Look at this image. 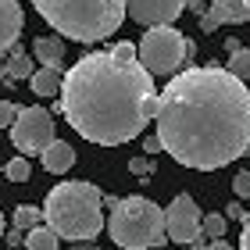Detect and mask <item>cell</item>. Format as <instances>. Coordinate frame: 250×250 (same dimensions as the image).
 Instances as JSON below:
<instances>
[{"instance_id": "obj_1", "label": "cell", "mask_w": 250, "mask_h": 250, "mask_svg": "<svg viewBox=\"0 0 250 250\" xmlns=\"http://www.w3.org/2000/svg\"><path fill=\"white\" fill-rule=\"evenodd\" d=\"M161 150L193 172H214L250 150V89L222 64L186 68L157 93Z\"/></svg>"}, {"instance_id": "obj_2", "label": "cell", "mask_w": 250, "mask_h": 250, "mask_svg": "<svg viewBox=\"0 0 250 250\" xmlns=\"http://www.w3.org/2000/svg\"><path fill=\"white\" fill-rule=\"evenodd\" d=\"M58 107L83 140L122 146L157 115L154 75L136 58H118L115 50L86 54L64 72Z\"/></svg>"}, {"instance_id": "obj_3", "label": "cell", "mask_w": 250, "mask_h": 250, "mask_svg": "<svg viewBox=\"0 0 250 250\" xmlns=\"http://www.w3.org/2000/svg\"><path fill=\"white\" fill-rule=\"evenodd\" d=\"M43 218L58 236L75 243H93L97 232L104 229V193L86 179L61 183L47 193Z\"/></svg>"}, {"instance_id": "obj_4", "label": "cell", "mask_w": 250, "mask_h": 250, "mask_svg": "<svg viewBox=\"0 0 250 250\" xmlns=\"http://www.w3.org/2000/svg\"><path fill=\"white\" fill-rule=\"evenodd\" d=\"M40 18L58 36L75 43H100L115 36L125 18V0H32Z\"/></svg>"}, {"instance_id": "obj_5", "label": "cell", "mask_w": 250, "mask_h": 250, "mask_svg": "<svg viewBox=\"0 0 250 250\" xmlns=\"http://www.w3.org/2000/svg\"><path fill=\"white\" fill-rule=\"evenodd\" d=\"M107 236L122 250H150L165 247V208H157L146 197H125L111 208L107 218Z\"/></svg>"}, {"instance_id": "obj_6", "label": "cell", "mask_w": 250, "mask_h": 250, "mask_svg": "<svg viewBox=\"0 0 250 250\" xmlns=\"http://www.w3.org/2000/svg\"><path fill=\"white\" fill-rule=\"evenodd\" d=\"M189 58V43L179 29L172 25H154L146 29L136 43V61L150 75H175L179 64Z\"/></svg>"}, {"instance_id": "obj_7", "label": "cell", "mask_w": 250, "mask_h": 250, "mask_svg": "<svg viewBox=\"0 0 250 250\" xmlns=\"http://www.w3.org/2000/svg\"><path fill=\"white\" fill-rule=\"evenodd\" d=\"M54 140V115L47 107H18V118L11 125V143L21 154H43V146Z\"/></svg>"}, {"instance_id": "obj_8", "label": "cell", "mask_w": 250, "mask_h": 250, "mask_svg": "<svg viewBox=\"0 0 250 250\" xmlns=\"http://www.w3.org/2000/svg\"><path fill=\"white\" fill-rule=\"evenodd\" d=\"M200 208L189 193H175V200L165 208V236L175 240L179 247H197L204 236H200Z\"/></svg>"}, {"instance_id": "obj_9", "label": "cell", "mask_w": 250, "mask_h": 250, "mask_svg": "<svg viewBox=\"0 0 250 250\" xmlns=\"http://www.w3.org/2000/svg\"><path fill=\"white\" fill-rule=\"evenodd\" d=\"M186 0H125V15L140 25L154 29V25H172L183 15Z\"/></svg>"}, {"instance_id": "obj_10", "label": "cell", "mask_w": 250, "mask_h": 250, "mask_svg": "<svg viewBox=\"0 0 250 250\" xmlns=\"http://www.w3.org/2000/svg\"><path fill=\"white\" fill-rule=\"evenodd\" d=\"M250 21V0H211V7L200 15V29L214 32L218 25H243Z\"/></svg>"}, {"instance_id": "obj_11", "label": "cell", "mask_w": 250, "mask_h": 250, "mask_svg": "<svg viewBox=\"0 0 250 250\" xmlns=\"http://www.w3.org/2000/svg\"><path fill=\"white\" fill-rule=\"evenodd\" d=\"M21 25H25L21 4H18V0H0V50H7V47L18 43Z\"/></svg>"}, {"instance_id": "obj_12", "label": "cell", "mask_w": 250, "mask_h": 250, "mask_svg": "<svg viewBox=\"0 0 250 250\" xmlns=\"http://www.w3.org/2000/svg\"><path fill=\"white\" fill-rule=\"evenodd\" d=\"M40 161H43V168H47V172H54V175H64L68 168L75 165V150H72V146H68L64 140H50L47 146H43Z\"/></svg>"}, {"instance_id": "obj_13", "label": "cell", "mask_w": 250, "mask_h": 250, "mask_svg": "<svg viewBox=\"0 0 250 250\" xmlns=\"http://www.w3.org/2000/svg\"><path fill=\"white\" fill-rule=\"evenodd\" d=\"M36 58L43 68H61L64 61V40L61 36H36Z\"/></svg>"}, {"instance_id": "obj_14", "label": "cell", "mask_w": 250, "mask_h": 250, "mask_svg": "<svg viewBox=\"0 0 250 250\" xmlns=\"http://www.w3.org/2000/svg\"><path fill=\"white\" fill-rule=\"evenodd\" d=\"M29 86L36 97H58L61 89V68H40V72L29 75Z\"/></svg>"}, {"instance_id": "obj_15", "label": "cell", "mask_w": 250, "mask_h": 250, "mask_svg": "<svg viewBox=\"0 0 250 250\" xmlns=\"http://www.w3.org/2000/svg\"><path fill=\"white\" fill-rule=\"evenodd\" d=\"M58 240L61 236L50 229V225H36V229H29L25 232V250H58Z\"/></svg>"}, {"instance_id": "obj_16", "label": "cell", "mask_w": 250, "mask_h": 250, "mask_svg": "<svg viewBox=\"0 0 250 250\" xmlns=\"http://www.w3.org/2000/svg\"><path fill=\"white\" fill-rule=\"evenodd\" d=\"M40 222H43V208H36V204H18L15 208V229L29 232V229H36Z\"/></svg>"}, {"instance_id": "obj_17", "label": "cell", "mask_w": 250, "mask_h": 250, "mask_svg": "<svg viewBox=\"0 0 250 250\" xmlns=\"http://www.w3.org/2000/svg\"><path fill=\"white\" fill-rule=\"evenodd\" d=\"M225 72L236 75L240 83H250V50H247V47L232 50V54H229V64H225Z\"/></svg>"}, {"instance_id": "obj_18", "label": "cell", "mask_w": 250, "mask_h": 250, "mask_svg": "<svg viewBox=\"0 0 250 250\" xmlns=\"http://www.w3.org/2000/svg\"><path fill=\"white\" fill-rule=\"evenodd\" d=\"M225 229H229V218L225 214H204L200 218V236H208V240H222L225 236Z\"/></svg>"}, {"instance_id": "obj_19", "label": "cell", "mask_w": 250, "mask_h": 250, "mask_svg": "<svg viewBox=\"0 0 250 250\" xmlns=\"http://www.w3.org/2000/svg\"><path fill=\"white\" fill-rule=\"evenodd\" d=\"M4 68H7V79H29V75H32V61H29L21 50L11 54V58L4 61Z\"/></svg>"}, {"instance_id": "obj_20", "label": "cell", "mask_w": 250, "mask_h": 250, "mask_svg": "<svg viewBox=\"0 0 250 250\" xmlns=\"http://www.w3.org/2000/svg\"><path fill=\"white\" fill-rule=\"evenodd\" d=\"M7 179H11V183H25V179H29V161H25V157H11V161H7Z\"/></svg>"}, {"instance_id": "obj_21", "label": "cell", "mask_w": 250, "mask_h": 250, "mask_svg": "<svg viewBox=\"0 0 250 250\" xmlns=\"http://www.w3.org/2000/svg\"><path fill=\"white\" fill-rule=\"evenodd\" d=\"M18 118V104H11V100H0V129H11Z\"/></svg>"}, {"instance_id": "obj_22", "label": "cell", "mask_w": 250, "mask_h": 250, "mask_svg": "<svg viewBox=\"0 0 250 250\" xmlns=\"http://www.w3.org/2000/svg\"><path fill=\"white\" fill-rule=\"evenodd\" d=\"M232 193H236V200H250V172H240L232 179Z\"/></svg>"}, {"instance_id": "obj_23", "label": "cell", "mask_w": 250, "mask_h": 250, "mask_svg": "<svg viewBox=\"0 0 250 250\" xmlns=\"http://www.w3.org/2000/svg\"><path fill=\"white\" fill-rule=\"evenodd\" d=\"M129 172H132V175H146V172H154V161H150V157H132V161H129Z\"/></svg>"}, {"instance_id": "obj_24", "label": "cell", "mask_w": 250, "mask_h": 250, "mask_svg": "<svg viewBox=\"0 0 250 250\" xmlns=\"http://www.w3.org/2000/svg\"><path fill=\"white\" fill-rule=\"evenodd\" d=\"M225 218H236V222H243V218H247V211L240 208V200H232L229 208H225Z\"/></svg>"}, {"instance_id": "obj_25", "label": "cell", "mask_w": 250, "mask_h": 250, "mask_svg": "<svg viewBox=\"0 0 250 250\" xmlns=\"http://www.w3.org/2000/svg\"><path fill=\"white\" fill-rule=\"evenodd\" d=\"M143 154H161V140H157V136H146L143 140Z\"/></svg>"}, {"instance_id": "obj_26", "label": "cell", "mask_w": 250, "mask_h": 250, "mask_svg": "<svg viewBox=\"0 0 250 250\" xmlns=\"http://www.w3.org/2000/svg\"><path fill=\"white\" fill-rule=\"evenodd\" d=\"M240 250H250V214L243 218V232H240Z\"/></svg>"}, {"instance_id": "obj_27", "label": "cell", "mask_w": 250, "mask_h": 250, "mask_svg": "<svg viewBox=\"0 0 250 250\" xmlns=\"http://www.w3.org/2000/svg\"><path fill=\"white\" fill-rule=\"evenodd\" d=\"M204 250H232L225 240H211V243H204Z\"/></svg>"}, {"instance_id": "obj_28", "label": "cell", "mask_w": 250, "mask_h": 250, "mask_svg": "<svg viewBox=\"0 0 250 250\" xmlns=\"http://www.w3.org/2000/svg\"><path fill=\"white\" fill-rule=\"evenodd\" d=\"M7 243H21V229H11L7 232Z\"/></svg>"}, {"instance_id": "obj_29", "label": "cell", "mask_w": 250, "mask_h": 250, "mask_svg": "<svg viewBox=\"0 0 250 250\" xmlns=\"http://www.w3.org/2000/svg\"><path fill=\"white\" fill-rule=\"evenodd\" d=\"M72 250H93V247H89V243H75Z\"/></svg>"}, {"instance_id": "obj_30", "label": "cell", "mask_w": 250, "mask_h": 250, "mask_svg": "<svg viewBox=\"0 0 250 250\" xmlns=\"http://www.w3.org/2000/svg\"><path fill=\"white\" fill-rule=\"evenodd\" d=\"M0 79H7V68H4V61H0Z\"/></svg>"}, {"instance_id": "obj_31", "label": "cell", "mask_w": 250, "mask_h": 250, "mask_svg": "<svg viewBox=\"0 0 250 250\" xmlns=\"http://www.w3.org/2000/svg\"><path fill=\"white\" fill-rule=\"evenodd\" d=\"M0 232H4V214H0Z\"/></svg>"}, {"instance_id": "obj_32", "label": "cell", "mask_w": 250, "mask_h": 250, "mask_svg": "<svg viewBox=\"0 0 250 250\" xmlns=\"http://www.w3.org/2000/svg\"><path fill=\"white\" fill-rule=\"evenodd\" d=\"M183 250H193V247H183Z\"/></svg>"}]
</instances>
